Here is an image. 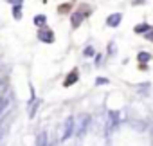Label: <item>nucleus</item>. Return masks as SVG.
<instances>
[{
    "instance_id": "f03ea898",
    "label": "nucleus",
    "mask_w": 153,
    "mask_h": 146,
    "mask_svg": "<svg viewBox=\"0 0 153 146\" xmlns=\"http://www.w3.org/2000/svg\"><path fill=\"white\" fill-rule=\"evenodd\" d=\"M83 18H85V15H83L81 11H78V13H74V15H72V27H74V29H78V27L81 25Z\"/></svg>"
},
{
    "instance_id": "f257e3e1",
    "label": "nucleus",
    "mask_w": 153,
    "mask_h": 146,
    "mask_svg": "<svg viewBox=\"0 0 153 146\" xmlns=\"http://www.w3.org/2000/svg\"><path fill=\"white\" fill-rule=\"evenodd\" d=\"M38 40L40 42H45V43H52L54 42V33L51 29H42L38 33Z\"/></svg>"
},
{
    "instance_id": "39448f33",
    "label": "nucleus",
    "mask_w": 153,
    "mask_h": 146,
    "mask_svg": "<svg viewBox=\"0 0 153 146\" xmlns=\"http://www.w3.org/2000/svg\"><path fill=\"white\" fill-rule=\"evenodd\" d=\"M13 15H15L16 20L22 18V15H24V11H22V4H15V7H13Z\"/></svg>"
},
{
    "instance_id": "20e7f679",
    "label": "nucleus",
    "mask_w": 153,
    "mask_h": 146,
    "mask_svg": "<svg viewBox=\"0 0 153 146\" xmlns=\"http://www.w3.org/2000/svg\"><path fill=\"white\" fill-rule=\"evenodd\" d=\"M76 81H78V70L70 72V74H68V78L63 81V85H65V87H70V85H72V83H76Z\"/></svg>"
},
{
    "instance_id": "6e6552de",
    "label": "nucleus",
    "mask_w": 153,
    "mask_h": 146,
    "mask_svg": "<svg viewBox=\"0 0 153 146\" xmlns=\"http://www.w3.org/2000/svg\"><path fill=\"white\" fill-rule=\"evenodd\" d=\"M148 60H151V56L148 52H140L139 54V61H148Z\"/></svg>"
},
{
    "instance_id": "7ed1b4c3",
    "label": "nucleus",
    "mask_w": 153,
    "mask_h": 146,
    "mask_svg": "<svg viewBox=\"0 0 153 146\" xmlns=\"http://www.w3.org/2000/svg\"><path fill=\"white\" fill-rule=\"evenodd\" d=\"M121 18H123V16H121V15H117V13H115V15H110V16L106 18V24H108L110 27H117V25H119V22H121Z\"/></svg>"
},
{
    "instance_id": "9d476101",
    "label": "nucleus",
    "mask_w": 153,
    "mask_h": 146,
    "mask_svg": "<svg viewBox=\"0 0 153 146\" xmlns=\"http://www.w3.org/2000/svg\"><path fill=\"white\" fill-rule=\"evenodd\" d=\"M92 54H94V49H87L85 51V56H92Z\"/></svg>"
},
{
    "instance_id": "423d86ee",
    "label": "nucleus",
    "mask_w": 153,
    "mask_h": 146,
    "mask_svg": "<svg viewBox=\"0 0 153 146\" xmlns=\"http://www.w3.org/2000/svg\"><path fill=\"white\" fill-rule=\"evenodd\" d=\"M45 22H47V18H45L43 15H38V16H34V24H36V25H43Z\"/></svg>"
},
{
    "instance_id": "1a4fd4ad",
    "label": "nucleus",
    "mask_w": 153,
    "mask_h": 146,
    "mask_svg": "<svg viewBox=\"0 0 153 146\" xmlns=\"http://www.w3.org/2000/svg\"><path fill=\"white\" fill-rule=\"evenodd\" d=\"M148 33H149V34H146V38H148V40H151V42H153V29H149V31H148Z\"/></svg>"
},
{
    "instance_id": "0eeeda50",
    "label": "nucleus",
    "mask_w": 153,
    "mask_h": 146,
    "mask_svg": "<svg viewBox=\"0 0 153 146\" xmlns=\"http://www.w3.org/2000/svg\"><path fill=\"white\" fill-rule=\"evenodd\" d=\"M142 31H149V27H148L146 24H140V25L135 27V33H142Z\"/></svg>"
}]
</instances>
